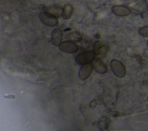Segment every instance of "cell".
I'll return each mask as SVG.
<instances>
[{
    "mask_svg": "<svg viewBox=\"0 0 148 131\" xmlns=\"http://www.w3.org/2000/svg\"><path fill=\"white\" fill-rule=\"evenodd\" d=\"M138 33H139L140 35L143 36V37L148 38V26L141 27L138 30Z\"/></svg>",
    "mask_w": 148,
    "mask_h": 131,
    "instance_id": "9a60e30c",
    "label": "cell"
},
{
    "mask_svg": "<svg viewBox=\"0 0 148 131\" xmlns=\"http://www.w3.org/2000/svg\"><path fill=\"white\" fill-rule=\"evenodd\" d=\"M99 127L101 130H106L109 127V123H108V120L106 118H104L101 120L99 122Z\"/></svg>",
    "mask_w": 148,
    "mask_h": 131,
    "instance_id": "5bb4252c",
    "label": "cell"
},
{
    "mask_svg": "<svg viewBox=\"0 0 148 131\" xmlns=\"http://www.w3.org/2000/svg\"><path fill=\"white\" fill-rule=\"evenodd\" d=\"M39 19L45 25L48 27H55L58 24L57 17L49 14L48 12H42L39 14Z\"/></svg>",
    "mask_w": 148,
    "mask_h": 131,
    "instance_id": "277c9868",
    "label": "cell"
},
{
    "mask_svg": "<svg viewBox=\"0 0 148 131\" xmlns=\"http://www.w3.org/2000/svg\"><path fill=\"white\" fill-rule=\"evenodd\" d=\"M95 57H96V53L94 50H88L78 55L75 58V61L77 64L82 66L92 63L95 59Z\"/></svg>",
    "mask_w": 148,
    "mask_h": 131,
    "instance_id": "7a4b0ae2",
    "label": "cell"
},
{
    "mask_svg": "<svg viewBox=\"0 0 148 131\" xmlns=\"http://www.w3.org/2000/svg\"><path fill=\"white\" fill-rule=\"evenodd\" d=\"M112 12L114 15L117 16L124 17L130 14V10L127 6H123V5H116L112 7Z\"/></svg>",
    "mask_w": 148,
    "mask_h": 131,
    "instance_id": "ba28073f",
    "label": "cell"
},
{
    "mask_svg": "<svg viewBox=\"0 0 148 131\" xmlns=\"http://www.w3.org/2000/svg\"><path fill=\"white\" fill-rule=\"evenodd\" d=\"M96 105H97V102H96V99H92L90 103V107L91 108H95L96 107Z\"/></svg>",
    "mask_w": 148,
    "mask_h": 131,
    "instance_id": "2e32d148",
    "label": "cell"
},
{
    "mask_svg": "<svg viewBox=\"0 0 148 131\" xmlns=\"http://www.w3.org/2000/svg\"><path fill=\"white\" fill-rule=\"evenodd\" d=\"M108 50V47L103 45L101 42H97L95 44L94 52L96 55H100L102 53H105Z\"/></svg>",
    "mask_w": 148,
    "mask_h": 131,
    "instance_id": "8fae6325",
    "label": "cell"
},
{
    "mask_svg": "<svg viewBox=\"0 0 148 131\" xmlns=\"http://www.w3.org/2000/svg\"><path fill=\"white\" fill-rule=\"evenodd\" d=\"M130 11L134 12L135 14L142 15L148 10V4L146 0H136L127 6Z\"/></svg>",
    "mask_w": 148,
    "mask_h": 131,
    "instance_id": "6da1fadb",
    "label": "cell"
},
{
    "mask_svg": "<svg viewBox=\"0 0 148 131\" xmlns=\"http://www.w3.org/2000/svg\"><path fill=\"white\" fill-rule=\"evenodd\" d=\"M62 31L60 29H55L51 33V42L54 46H58L62 43Z\"/></svg>",
    "mask_w": 148,
    "mask_h": 131,
    "instance_id": "9c48e42d",
    "label": "cell"
},
{
    "mask_svg": "<svg viewBox=\"0 0 148 131\" xmlns=\"http://www.w3.org/2000/svg\"><path fill=\"white\" fill-rule=\"evenodd\" d=\"M59 48L62 52L65 53H75L78 51V46L74 42L67 41L62 42L59 45Z\"/></svg>",
    "mask_w": 148,
    "mask_h": 131,
    "instance_id": "5b68a950",
    "label": "cell"
},
{
    "mask_svg": "<svg viewBox=\"0 0 148 131\" xmlns=\"http://www.w3.org/2000/svg\"><path fill=\"white\" fill-rule=\"evenodd\" d=\"M62 10L63 9H62L59 7H57V6H53V7H51L47 9V12H48L49 14L55 16L56 17L62 16Z\"/></svg>",
    "mask_w": 148,
    "mask_h": 131,
    "instance_id": "4fadbf2b",
    "label": "cell"
},
{
    "mask_svg": "<svg viewBox=\"0 0 148 131\" xmlns=\"http://www.w3.org/2000/svg\"><path fill=\"white\" fill-rule=\"evenodd\" d=\"M110 66L113 72L116 77L122 78L126 74V69H125V66L123 65L121 61L116 59L112 60L110 62Z\"/></svg>",
    "mask_w": 148,
    "mask_h": 131,
    "instance_id": "3957f363",
    "label": "cell"
},
{
    "mask_svg": "<svg viewBox=\"0 0 148 131\" xmlns=\"http://www.w3.org/2000/svg\"><path fill=\"white\" fill-rule=\"evenodd\" d=\"M92 68L99 74H105L108 72V67L99 58H95L92 62Z\"/></svg>",
    "mask_w": 148,
    "mask_h": 131,
    "instance_id": "52a82bcc",
    "label": "cell"
},
{
    "mask_svg": "<svg viewBox=\"0 0 148 131\" xmlns=\"http://www.w3.org/2000/svg\"><path fill=\"white\" fill-rule=\"evenodd\" d=\"M67 39L72 42H79L82 41V36L79 32H72L67 35Z\"/></svg>",
    "mask_w": 148,
    "mask_h": 131,
    "instance_id": "7c38bea8",
    "label": "cell"
},
{
    "mask_svg": "<svg viewBox=\"0 0 148 131\" xmlns=\"http://www.w3.org/2000/svg\"><path fill=\"white\" fill-rule=\"evenodd\" d=\"M73 6L71 5H65L62 10V17L64 19H69L72 16L73 14Z\"/></svg>",
    "mask_w": 148,
    "mask_h": 131,
    "instance_id": "30bf717a",
    "label": "cell"
},
{
    "mask_svg": "<svg viewBox=\"0 0 148 131\" xmlns=\"http://www.w3.org/2000/svg\"><path fill=\"white\" fill-rule=\"evenodd\" d=\"M147 47H148V41H147Z\"/></svg>",
    "mask_w": 148,
    "mask_h": 131,
    "instance_id": "e0dca14e",
    "label": "cell"
},
{
    "mask_svg": "<svg viewBox=\"0 0 148 131\" xmlns=\"http://www.w3.org/2000/svg\"><path fill=\"white\" fill-rule=\"evenodd\" d=\"M92 65L90 63H87L82 66L79 72V77L82 80H87L90 76L92 72Z\"/></svg>",
    "mask_w": 148,
    "mask_h": 131,
    "instance_id": "8992f818",
    "label": "cell"
}]
</instances>
